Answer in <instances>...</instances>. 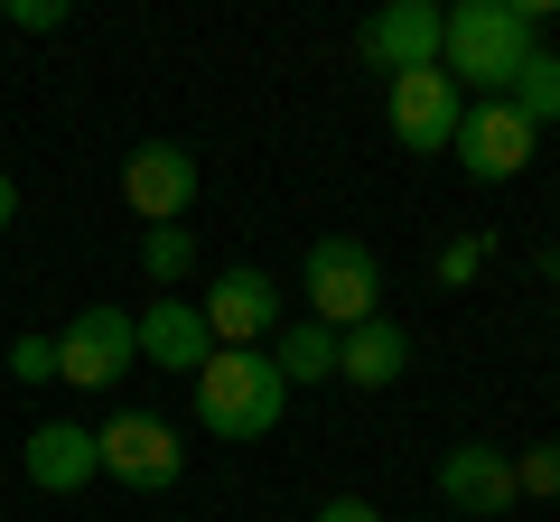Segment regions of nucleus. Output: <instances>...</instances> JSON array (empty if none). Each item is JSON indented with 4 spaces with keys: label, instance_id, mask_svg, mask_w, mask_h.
<instances>
[{
    "label": "nucleus",
    "instance_id": "f257e3e1",
    "mask_svg": "<svg viewBox=\"0 0 560 522\" xmlns=\"http://www.w3.org/2000/svg\"><path fill=\"white\" fill-rule=\"evenodd\" d=\"M533 57V0H467V10H440V75L477 84V94H504L514 66Z\"/></svg>",
    "mask_w": 560,
    "mask_h": 522
},
{
    "label": "nucleus",
    "instance_id": "f03ea898",
    "mask_svg": "<svg viewBox=\"0 0 560 522\" xmlns=\"http://www.w3.org/2000/svg\"><path fill=\"white\" fill-rule=\"evenodd\" d=\"M280 402H290V382H280V364L261 355V345H215V355L197 364V420L215 429V439H261V429L280 420Z\"/></svg>",
    "mask_w": 560,
    "mask_h": 522
},
{
    "label": "nucleus",
    "instance_id": "7ed1b4c3",
    "mask_svg": "<svg viewBox=\"0 0 560 522\" xmlns=\"http://www.w3.org/2000/svg\"><path fill=\"white\" fill-rule=\"evenodd\" d=\"M308 318L318 327H364V318H383V261L364 252L355 234H327V242H308Z\"/></svg>",
    "mask_w": 560,
    "mask_h": 522
},
{
    "label": "nucleus",
    "instance_id": "20e7f679",
    "mask_svg": "<svg viewBox=\"0 0 560 522\" xmlns=\"http://www.w3.org/2000/svg\"><path fill=\"white\" fill-rule=\"evenodd\" d=\"M140 364V336H131V318L121 308H75V318L57 327V382H75V392H113L121 373Z\"/></svg>",
    "mask_w": 560,
    "mask_h": 522
},
{
    "label": "nucleus",
    "instance_id": "39448f33",
    "mask_svg": "<svg viewBox=\"0 0 560 522\" xmlns=\"http://www.w3.org/2000/svg\"><path fill=\"white\" fill-rule=\"evenodd\" d=\"M94 458H103V476L140 485V495H168L178 466H187V448H178V429L150 420V411H113V420L94 429Z\"/></svg>",
    "mask_w": 560,
    "mask_h": 522
},
{
    "label": "nucleus",
    "instance_id": "423d86ee",
    "mask_svg": "<svg viewBox=\"0 0 560 522\" xmlns=\"http://www.w3.org/2000/svg\"><path fill=\"white\" fill-rule=\"evenodd\" d=\"M467 159V178H486V187H504V178H523V168H533V150H541V131L533 121L514 112V103H467L458 112V141H448Z\"/></svg>",
    "mask_w": 560,
    "mask_h": 522
},
{
    "label": "nucleus",
    "instance_id": "0eeeda50",
    "mask_svg": "<svg viewBox=\"0 0 560 522\" xmlns=\"http://www.w3.org/2000/svg\"><path fill=\"white\" fill-rule=\"evenodd\" d=\"M121 197H131L140 224H178L187 205H197V159H187L178 141H140L131 159H121Z\"/></svg>",
    "mask_w": 560,
    "mask_h": 522
},
{
    "label": "nucleus",
    "instance_id": "6e6552de",
    "mask_svg": "<svg viewBox=\"0 0 560 522\" xmlns=\"http://www.w3.org/2000/svg\"><path fill=\"white\" fill-rule=\"evenodd\" d=\"M206 336L215 345H271L280 336V289H271V271H253V261H243V271H224L215 289H206Z\"/></svg>",
    "mask_w": 560,
    "mask_h": 522
},
{
    "label": "nucleus",
    "instance_id": "1a4fd4ad",
    "mask_svg": "<svg viewBox=\"0 0 560 522\" xmlns=\"http://www.w3.org/2000/svg\"><path fill=\"white\" fill-rule=\"evenodd\" d=\"M458 112H467V94L440 75V66L393 75V131H401V150H448V141H458Z\"/></svg>",
    "mask_w": 560,
    "mask_h": 522
},
{
    "label": "nucleus",
    "instance_id": "9d476101",
    "mask_svg": "<svg viewBox=\"0 0 560 522\" xmlns=\"http://www.w3.org/2000/svg\"><path fill=\"white\" fill-rule=\"evenodd\" d=\"M20 476L38 485V495H75V485H94V476H103L94 429H84V420H38V429L20 439Z\"/></svg>",
    "mask_w": 560,
    "mask_h": 522
},
{
    "label": "nucleus",
    "instance_id": "9b49d317",
    "mask_svg": "<svg viewBox=\"0 0 560 522\" xmlns=\"http://www.w3.org/2000/svg\"><path fill=\"white\" fill-rule=\"evenodd\" d=\"M440 503H448V513H504V503H514V458H504V448H486V439H458V448H448V458H440Z\"/></svg>",
    "mask_w": 560,
    "mask_h": 522
},
{
    "label": "nucleus",
    "instance_id": "f8f14e48",
    "mask_svg": "<svg viewBox=\"0 0 560 522\" xmlns=\"http://www.w3.org/2000/svg\"><path fill=\"white\" fill-rule=\"evenodd\" d=\"M364 57H374L383 75L440 66V10H430V0H393V10H374V20H364Z\"/></svg>",
    "mask_w": 560,
    "mask_h": 522
},
{
    "label": "nucleus",
    "instance_id": "ddd939ff",
    "mask_svg": "<svg viewBox=\"0 0 560 522\" xmlns=\"http://www.w3.org/2000/svg\"><path fill=\"white\" fill-rule=\"evenodd\" d=\"M131 336H140V355L160 364V373H197V364L215 355V336H206V318H197L187 299H150V308L131 318Z\"/></svg>",
    "mask_w": 560,
    "mask_h": 522
},
{
    "label": "nucleus",
    "instance_id": "4468645a",
    "mask_svg": "<svg viewBox=\"0 0 560 522\" xmlns=\"http://www.w3.org/2000/svg\"><path fill=\"white\" fill-rule=\"evenodd\" d=\"M401 364H411V336H401L393 318H364L337 336V373L364 382V392H383V382H401Z\"/></svg>",
    "mask_w": 560,
    "mask_h": 522
},
{
    "label": "nucleus",
    "instance_id": "2eb2a0df",
    "mask_svg": "<svg viewBox=\"0 0 560 522\" xmlns=\"http://www.w3.org/2000/svg\"><path fill=\"white\" fill-rule=\"evenodd\" d=\"M261 355L280 364V382H327V373H337V327H318V318H290L271 345H261Z\"/></svg>",
    "mask_w": 560,
    "mask_h": 522
},
{
    "label": "nucleus",
    "instance_id": "dca6fc26",
    "mask_svg": "<svg viewBox=\"0 0 560 522\" xmlns=\"http://www.w3.org/2000/svg\"><path fill=\"white\" fill-rule=\"evenodd\" d=\"M504 103H514V112L533 121V131H541V121H560V57H551V47H533V57L514 66V84H504Z\"/></svg>",
    "mask_w": 560,
    "mask_h": 522
},
{
    "label": "nucleus",
    "instance_id": "f3484780",
    "mask_svg": "<svg viewBox=\"0 0 560 522\" xmlns=\"http://www.w3.org/2000/svg\"><path fill=\"white\" fill-rule=\"evenodd\" d=\"M187 261H197V234H187V224H150V234H140V271H150L160 289L187 281Z\"/></svg>",
    "mask_w": 560,
    "mask_h": 522
},
{
    "label": "nucleus",
    "instance_id": "a211bd4d",
    "mask_svg": "<svg viewBox=\"0 0 560 522\" xmlns=\"http://www.w3.org/2000/svg\"><path fill=\"white\" fill-rule=\"evenodd\" d=\"M514 495H560V439H541V448L514 458Z\"/></svg>",
    "mask_w": 560,
    "mask_h": 522
},
{
    "label": "nucleus",
    "instance_id": "6ab92c4d",
    "mask_svg": "<svg viewBox=\"0 0 560 522\" xmlns=\"http://www.w3.org/2000/svg\"><path fill=\"white\" fill-rule=\"evenodd\" d=\"M10 373L20 382H57V336H20L10 345Z\"/></svg>",
    "mask_w": 560,
    "mask_h": 522
},
{
    "label": "nucleus",
    "instance_id": "aec40b11",
    "mask_svg": "<svg viewBox=\"0 0 560 522\" xmlns=\"http://www.w3.org/2000/svg\"><path fill=\"white\" fill-rule=\"evenodd\" d=\"M477 271H486V242H477V234H467V242H448V252H440V281H448V289H467Z\"/></svg>",
    "mask_w": 560,
    "mask_h": 522
},
{
    "label": "nucleus",
    "instance_id": "412c9836",
    "mask_svg": "<svg viewBox=\"0 0 560 522\" xmlns=\"http://www.w3.org/2000/svg\"><path fill=\"white\" fill-rule=\"evenodd\" d=\"M0 20H10V28H38V38H47V28H66V0H10Z\"/></svg>",
    "mask_w": 560,
    "mask_h": 522
},
{
    "label": "nucleus",
    "instance_id": "4be33fe9",
    "mask_svg": "<svg viewBox=\"0 0 560 522\" xmlns=\"http://www.w3.org/2000/svg\"><path fill=\"white\" fill-rule=\"evenodd\" d=\"M318 522H383V513L364 495H337V503H318Z\"/></svg>",
    "mask_w": 560,
    "mask_h": 522
},
{
    "label": "nucleus",
    "instance_id": "5701e85b",
    "mask_svg": "<svg viewBox=\"0 0 560 522\" xmlns=\"http://www.w3.org/2000/svg\"><path fill=\"white\" fill-rule=\"evenodd\" d=\"M10 215H20V187H10V178H0V234H10Z\"/></svg>",
    "mask_w": 560,
    "mask_h": 522
}]
</instances>
